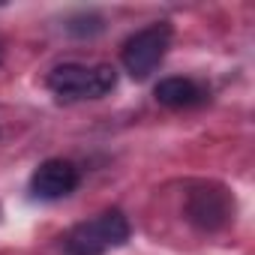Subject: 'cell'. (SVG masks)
<instances>
[{
  "label": "cell",
  "mask_w": 255,
  "mask_h": 255,
  "mask_svg": "<svg viewBox=\"0 0 255 255\" xmlns=\"http://www.w3.org/2000/svg\"><path fill=\"white\" fill-rule=\"evenodd\" d=\"M231 210H234V201L228 198V192L222 186H198V189H192V195L186 201L189 219L204 231L222 228L228 222Z\"/></svg>",
  "instance_id": "cell-4"
},
{
  "label": "cell",
  "mask_w": 255,
  "mask_h": 255,
  "mask_svg": "<svg viewBox=\"0 0 255 255\" xmlns=\"http://www.w3.org/2000/svg\"><path fill=\"white\" fill-rule=\"evenodd\" d=\"M153 96L159 105H168V108H192L198 102H204V90L192 81V78H162L156 87H153Z\"/></svg>",
  "instance_id": "cell-6"
},
{
  "label": "cell",
  "mask_w": 255,
  "mask_h": 255,
  "mask_svg": "<svg viewBox=\"0 0 255 255\" xmlns=\"http://www.w3.org/2000/svg\"><path fill=\"white\" fill-rule=\"evenodd\" d=\"M78 180H81V174L69 159H45L30 177V192L42 201H57V198H66L69 192H75Z\"/></svg>",
  "instance_id": "cell-5"
},
{
  "label": "cell",
  "mask_w": 255,
  "mask_h": 255,
  "mask_svg": "<svg viewBox=\"0 0 255 255\" xmlns=\"http://www.w3.org/2000/svg\"><path fill=\"white\" fill-rule=\"evenodd\" d=\"M168 45H171V24L168 21H156V24L132 33L123 42V54H120L123 69L129 72L135 81H144L162 63Z\"/></svg>",
  "instance_id": "cell-3"
},
{
  "label": "cell",
  "mask_w": 255,
  "mask_h": 255,
  "mask_svg": "<svg viewBox=\"0 0 255 255\" xmlns=\"http://www.w3.org/2000/svg\"><path fill=\"white\" fill-rule=\"evenodd\" d=\"M129 240V222L120 210H105L87 222H78L66 237L63 249L66 255H105L114 246H123Z\"/></svg>",
  "instance_id": "cell-2"
},
{
  "label": "cell",
  "mask_w": 255,
  "mask_h": 255,
  "mask_svg": "<svg viewBox=\"0 0 255 255\" xmlns=\"http://www.w3.org/2000/svg\"><path fill=\"white\" fill-rule=\"evenodd\" d=\"M48 90L60 102L78 99H102L114 90L117 72L108 63H60L48 72Z\"/></svg>",
  "instance_id": "cell-1"
}]
</instances>
